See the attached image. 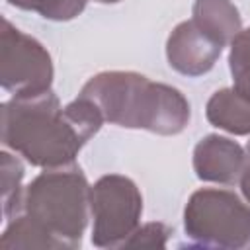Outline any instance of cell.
I'll use <instances>...</instances> for the list:
<instances>
[{
  "instance_id": "obj_9",
  "label": "cell",
  "mask_w": 250,
  "mask_h": 250,
  "mask_svg": "<svg viewBox=\"0 0 250 250\" xmlns=\"http://www.w3.org/2000/svg\"><path fill=\"white\" fill-rule=\"evenodd\" d=\"M207 121L230 135H250V100L234 88L217 90L205 105Z\"/></svg>"
},
{
  "instance_id": "obj_6",
  "label": "cell",
  "mask_w": 250,
  "mask_h": 250,
  "mask_svg": "<svg viewBox=\"0 0 250 250\" xmlns=\"http://www.w3.org/2000/svg\"><path fill=\"white\" fill-rule=\"evenodd\" d=\"M53 61L49 51L31 35L2 20L0 33V84L14 96L51 90Z\"/></svg>"
},
{
  "instance_id": "obj_3",
  "label": "cell",
  "mask_w": 250,
  "mask_h": 250,
  "mask_svg": "<svg viewBox=\"0 0 250 250\" xmlns=\"http://www.w3.org/2000/svg\"><path fill=\"white\" fill-rule=\"evenodd\" d=\"M86 176L74 164L45 168L23 189L21 211L41 225L59 244V250L80 246L90 215Z\"/></svg>"
},
{
  "instance_id": "obj_15",
  "label": "cell",
  "mask_w": 250,
  "mask_h": 250,
  "mask_svg": "<svg viewBox=\"0 0 250 250\" xmlns=\"http://www.w3.org/2000/svg\"><path fill=\"white\" fill-rule=\"evenodd\" d=\"M170 227L164 223H146L137 227V230L127 238L123 246H166V238L170 236Z\"/></svg>"
},
{
  "instance_id": "obj_7",
  "label": "cell",
  "mask_w": 250,
  "mask_h": 250,
  "mask_svg": "<svg viewBox=\"0 0 250 250\" xmlns=\"http://www.w3.org/2000/svg\"><path fill=\"white\" fill-rule=\"evenodd\" d=\"M223 53V45L201 29L193 20L178 23L166 41L168 64L186 76L209 72Z\"/></svg>"
},
{
  "instance_id": "obj_10",
  "label": "cell",
  "mask_w": 250,
  "mask_h": 250,
  "mask_svg": "<svg viewBox=\"0 0 250 250\" xmlns=\"http://www.w3.org/2000/svg\"><path fill=\"white\" fill-rule=\"evenodd\" d=\"M191 20L223 47H227L242 31L238 8L230 0H195Z\"/></svg>"
},
{
  "instance_id": "obj_5",
  "label": "cell",
  "mask_w": 250,
  "mask_h": 250,
  "mask_svg": "<svg viewBox=\"0 0 250 250\" xmlns=\"http://www.w3.org/2000/svg\"><path fill=\"white\" fill-rule=\"evenodd\" d=\"M90 215L94 219V246H123L137 230L143 215V195L137 184L121 174L102 176L90 189Z\"/></svg>"
},
{
  "instance_id": "obj_11",
  "label": "cell",
  "mask_w": 250,
  "mask_h": 250,
  "mask_svg": "<svg viewBox=\"0 0 250 250\" xmlns=\"http://www.w3.org/2000/svg\"><path fill=\"white\" fill-rule=\"evenodd\" d=\"M0 246L14 250V248H47V250H59L57 240L41 227L37 225L31 217H27L25 213H18L16 217L10 219L6 230L2 232L0 238Z\"/></svg>"
},
{
  "instance_id": "obj_13",
  "label": "cell",
  "mask_w": 250,
  "mask_h": 250,
  "mask_svg": "<svg viewBox=\"0 0 250 250\" xmlns=\"http://www.w3.org/2000/svg\"><path fill=\"white\" fill-rule=\"evenodd\" d=\"M229 66L234 82V90L250 100V27L242 29L230 41Z\"/></svg>"
},
{
  "instance_id": "obj_14",
  "label": "cell",
  "mask_w": 250,
  "mask_h": 250,
  "mask_svg": "<svg viewBox=\"0 0 250 250\" xmlns=\"http://www.w3.org/2000/svg\"><path fill=\"white\" fill-rule=\"evenodd\" d=\"M88 0H8V4L39 14L45 20L68 21L82 14Z\"/></svg>"
},
{
  "instance_id": "obj_16",
  "label": "cell",
  "mask_w": 250,
  "mask_h": 250,
  "mask_svg": "<svg viewBox=\"0 0 250 250\" xmlns=\"http://www.w3.org/2000/svg\"><path fill=\"white\" fill-rule=\"evenodd\" d=\"M238 184H240V191H242L244 199L250 203V162H246V168L242 170V174L238 178Z\"/></svg>"
},
{
  "instance_id": "obj_17",
  "label": "cell",
  "mask_w": 250,
  "mask_h": 250,
  "mask_svg": "<svg viewBox=\"0 0 250 250\" xmlns=\"http://www.w3.org/2000/svg\"><path fill=\"white\" fill-rule=\"evenodd\" d=\"M100 4H115V2H121V0H96Z\"/></svg>"
},
{
  "instance_id": "obj_18",
  "label": "cell",
  "mask_w": 250,
  "mask_h": 250,
  "mask_svg": "<svg viewBox=\"0 0 250 250\" xmlns=\"http://www.w3.org/2000/svg\"><path fill=\"white\" fill-rule=\"evenodd\" d=\"M246 162H250V143H248V146H246Z\"/></svg>"
},
{
  "instance_id": "obj_8",
  "label": "cell",
  "mask_w": 250,
  "mask_h": 250,
  "mask_svg": "<svg viewBox=\"0 0 250 250\" xmlns=\"http://www.w3.org/2000/svg\"><path fill=\"white\" fill-rule=\"evenodd\" d=\"M246 168V150L223 135H207L193 148L195 176L211 184H234Z\"/></svg>"
},
{
  "instance_id": "obj_2",
  "label": "cell",
  "mask_w": 250,
  "mask_h": 250,
  "mask_svg": "<svg viewBox=\"0 0 250 250\" xmlns=\"http://www.w3.org/2000/svg\"><path fill=\"white\" fill-rule=\"evenodd\" d=\"M80 96L92 100L105 121L156 135L182 133L191 115L189 102L178 88L133 70L100 72L82 86Z\"/></svg>"
},
{
  "instance_id": "obj_12",
  "label": "cell",
  "mask_w": 250,
  "mask_h": 250,
  "mask_svg": "<svg viewBox=\"0 0 250 250\" xmlns=\"http://www.w3.org/2000/svg\"><path fill=\"white\" fill-rule=\"evenodd\" d=\"M0 170H2V213L10 221L21 211V197L23 189V164L18 156L10 154L8 150H2L0 154Z\"/></svg>"
},
{
  "instance_id": "obj_1",
  "label": "cell",
  "mask_w": 250,
  "mask_h": 250,
  "mask_svg": "<svg viewBox=\"0 0 250 250\" xmlns=\"http://www.w3.org/2000/svg\"><path fill=\"white\" fill-rule=\"evenodd\" d=\"M104 121L96 104L80 94L64 107L53 90L14 96L2 104V143L31 166H68Z\"/></svg>"
},
{
  "instance_id": "obj_4",
  "label": "cell",
  "mask_w": 250,
  "mask_h": 250,
  "mask_svg": "<svg viewBox=\"0 0 250 250\" xmlns=\"http://www.w3.org/2000/svg\"><path fill=\"white\" fill-rule=\"evenodd\" d=\"M186 236L205 248H250V203L223 188L193 191L184 209Z\"/></svg>"
}]
</instances>
